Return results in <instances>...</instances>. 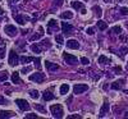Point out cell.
<instances>
[{"mask_svg":"<svg viewBox=\"0 0 128 119\" xmlns=\"http://www.w3.org/2000/svg\"><path fill=\"white\" fill-rule=\"evenodd\" d=\"M98 62H99L100 64H102V66H104V64H108L110 60H109L108 58H106L105 55H100V56H99V59H98Z\"/></svg>","mask_w":128,"mask_h":119,"instance_id":"cell-24","label":"cell"},{"mask_svg":"<svg viewBox=\"0 0 128 119\" xmlns=\"http://www.w3.org/2000/svg\"><path fill=\"white\" fill-rule=\"evenodd\" d=\"M35 60H36V58H34V56H20L19 58V63H22V64H27L30 62H35Z\"/></svg>","mask_w":128,"mask_h":119,"instance_id":"cell-16","label":"cell"},{"mask_svg":"<svg viewBox=\"0 0 128 119\" xmlns=\"http://www.w3.org/2000/svg\"><path fill=\"white\" fill-rule=\"evenodd\" d=\"M62 31L64 35H70L73 31V27L70 24H68L67 22H62Z\"/></svg>","mask_w":128,"mask_h":119,"instance_id":"cell-11","label":"cell"},{"mask_svg":"<svg viewBox=\"0 0 128 119\" xmlns=\"http://www.w3.org/2000/svg\"><path fill=\"white\" fill-rule=\"evenodd\" d=\"M126 115H127V116H128V113H127V114H126Z\"/></svg>","mask_w":128,"mask_h":119,"instance_id":"cell-50","label":"cell"},{"mask_svg":"<svg viewBox=\"0 0 128 119\" xmlns=\"http://www.w3.org/2000/svg\"><path fill=\"white\" fill-rule=\"evenodd\" d=\"M63 59L66 60V63H68L69 66H73V64H77V62H78L77 56L72 55V54H68V52H64V54H63Z\"/></svg>","mask_w":128,"mask_h":119,"instance_id":"cell-3","label":"cell"},{"mask_svg":"<svg viewBox=\"0 0 128 119\" xmlns=\"http://www.w3.org/2000/svg\"><path fill=\"white\" fill-rule=\"evenodd\" d=\"M88 90V86L87 84H84V83H77V84H74L73 86V91L74 94H83L84 91H87Z\"/></svg>","mask_w":128,"mask_h":119,"instance_id":"cell-6","label":"cell"},{"mask_svg":"<svg viewBox=\"0 0 128 119\" xmlns=\"http://www.w3.org/2000/svg\"><path fill=\"white\" fill-rule=\"evenodd\" d=\"M120 14H122V16H127V14H128V8L123 6V8L120 9Z\"/></svg>","mask_w":128,"mask_h":119,"instance_id":"cell-35","label":"cell"},{"mask_svg":"<svg viewBox=\"0 0 128 119\" xmlns=\"http://www.w3.org/2000/svg\"><path fill=\"white\" fill-rule=\"evenodd\" d=\"M3 67V63H0V68H2Z\"/></svg>","mask_w":128,"mask_h":119,"instance_id":"cell-47","label":"cell"},{"mask_svg":"<svg viewBox=\"0 0 128 119\" xmlns=\"http://www.w3.org/2000/svg\"><path fill=\"white\" fill-rule=\"evenodd\" d=\"M16 104L18 105V108L20 110H23V112H26V110H30V104L26 101V100H23V99H17L16 100Z\"/></svg>","mask_w":128,"mask_h":119,"instance_id":"cell-7","label":"cell"},{"mask_svg":"<svg viewBox=\"0 0 128 119\" xmlns=\"http://www.w3.org/2000/svg\"><path fill=\"white\" fill-rule=\"evenodd\" d=\"M31 50L34 51V52H36V54H40V52H41L40 46H38V45H36V44H32V45H31Z\"/></svg>","mask_w":128,"mask_h":119,"instance_id":"cell-27","label":"cell"},{"mask_svg":"<svg viewBox=\"0 0 128 119\" xmlns=\"http://www.w3.org/2000/svg\"><path fill=\"white\" fill-rule=\"evenodd\" d=\"M16 114L13 112H5V110H0V118H12Z\"/></svg>","mask_w":128,"mask_h":119,"instance_id":"cell-17","label":"cell"},{"mask_svg":"<svg viewBox=\"0 0 128 119\" xmlns=\"http://www.w3.org/2000/svg\"><path fill=\"white\" fill-rule=\"evenodd\" d=\"M60 18L62 19H72L73 18V13L72 12H63L60 14Z\"/></svg>","mask_w":128,"mask_h":119,"instance_id":"cell-22","label":"cell"},{"mask_svg":"<svg viewBox=\"0 0 128 119\" xmlns=\"http://www.w3.org/2000/svg\"><path fill=\"white\" fill-rule=\"evenodd\" d=\"M86 32H87V35H90V36H92V35L95 34V31H94V28H92V27L87 28V31H86Z\"/></svg>","mask_w":128,"mask_h":119,"instance_id":"cell-39","label":"cell"},{"mask_svg":"<svg viewBox=\"0 0 128 119\" xmlns=\"http://www.w3.org/2000/svg\"><path fill=\"white\" fill-rule=\"evenodd\" d=\"M113 32H114V34H116V35H120L122 34V27L120 26H114L113 27Z\"/></svg>","mask_w":128,"mask_h":119,"instance_id":"cell-29","label":"cell"},{"mask_svg":"<svg viewBox=\"0 0 128 119\" xmlns=\"http://www.w3.org/2000/svg\"><path fill=\"white\" fill-rule=\"evenodd\" d=\"M50 112H51V114H52V116L54 118H63V114H64V112H63V106L60 105V104H55V105H51L50 106Z\"/></svg>","mask_w":128,"mask_h":119,"instance_id":"cell-1","label":"cell"},{"mask_svg":"<svg viewBox=\"0 0 128 119\" xmlns=\"http://www.w3.org/2000/svg\"><path fill=\"white\" fill-rule=\"evenodd\" d=\"M67 48H69V49H80V44H78V41L77 40H74V38H70V40H68L67 41Z\"/></svg>","mask_w":128,"mask_h":119,"instance_id":"cell-14","label":"cell"},{"mask_svg":"<svg viewBox=\"0 0 128 119\" xmlns=\"http://www.w3.org/2000/svg\"><path fill=\"white\" fill-rule=\"evenodd\" d=\"M70 5H72V8H73V9H76V10H78V9H81V10H82V9L84 8V6H83V4H82L81 2H72V4H70Z\"/></svg>","mask_w":128,"mask_h":119,"instance_id":"cell-21","label":"cell"},{"mask_svg":"<svg viewBox=\"0 0 128 119\" xmlns=\"http://www.w3.org/2000/svg\"><path fill=\"white\" fill-rule=\"evenodd\" d=\"M4 104L6 105L8 104V100H5V97H3L2 95H0V105H4Z\"/></svg>","mask_w":128,"mask_h":119,"instance_id":"cell-37","label":"cell"},{"mask_svg":"<svg viewBox=\"0 0 128 119\" xmlns=\"http://www.w3.org/2000/svg\"><path fill=\"white\" fill-rule=\"evenodd\" d=\"M55 41L58 42L59 45L64 44V38H63V36H62V35H55Z\"/></svg>","mask_w":128,"mask_h":119,"instance_id":"cell-28","label":"cell"},{"mask_svg":"<svg viewBox=\"0 0 128 119\" xmlns=\"http://www.w3.org/2000/svg\"><path fill=\"white\" fill-rule=\"evenodd\" d=\"M45 80V74L44 73H34V74H31L30 76V81H34L36 83H42Z\"/></svg>","mask_w":128,"mask_h":119,"instance_id":"cell-5","label":"cell"},{"mask_svg":"<svg viewBox=\"0 0 128 119\" xmlns=\"http://www.w3.org/2000/svg\"><path fill=\"white\" fill-rule=\"evenodd\" d=\"M31 69H32L31 67H24V68L22 69V73H24V74H26V73H28V72H31Z\"/></svg>","mask_w":128,"mask_h":119,"instance_id":"cell-40","label":"cell"},{"mask_svg":"<svg viewBox=\"0 0 128 119\" xmlns=\"http://www.w3.org/2000/svg\"><path fill=\"white\" fill-rule=\"evenodd\" d=\"M127 52H128V46H123V48H120V55H122V56L126 55Z\"/></svg>","mask_w":128,"mask_h":119,"instance_id":"cell-33","label":"cell"},{"mask_svg":"<svg viewBox=\"0 0 128 119\" xmlns=\"http://www.w3.org/2000/svg\"><path fill=\"white\" fill-rule=\"evenodd\" d=\"M98 27H99V30L105 31L106 28H108V23L104 22V20H98Z\"/></svg>","mask_w":128,"mask_h":119,"instance_id":"cell-23","label":"cell"},{"mask_svg":"<svg viewBox=\"0 0 128 119\" xmlns=\"http://www.w3.org/2000/svg\"><path fill=\"white\" fill-rule=\"evenodd\" d=\"M42 45H44L45 48H50V46H51V44H50L49 40H44V41H42Z\"/></svg>","mask_w":128,"mask_h":119,"instance_id":"cell-38","label":"cell"},{"mask_svg":"<svg viewBox=\"0 0 128 119\" xmlns=\"http://www.w3.org/2000/svg\"><path fill=\"white\" fill-rule=\"evenodd\" d=\"M68 119H81V115H77V114H74V115H69Z\"/></svg>","mask_w":128,"mask_h":119,"instance_id":"cell-41","label":"cell"},{"mask_svg":"<svg viewBox=\"0 0 128 119\" xmlns=\"http://www.w3.org/2000/svg\"><path fill=\"white\" fill-rule=\"evenodd\" d=\"M30 96L32 97V99H38V96H40V92L37 91V90H31L30 91Z\"/></svg>","mask_w":128,"mask_h":119,"instance_id":"cell-25","label":"cell"},{"mask_svg":"<svg viewBox=\"0 0 128 119\" xmlns=\"http://www.w3.org/2000/svg\"><path fill=\"white\" fill-rule=\"evenodd\" d=\"M63 2H64V0H55V5L56 6H62L63 5Z\"/></svg>","mask_w":128,"mask_h":119,"instance_id":"cell-42","label":"cell"},{"mask_svg":"<svg viewBox=\"0 0 128 119\" xmlns=\"http://www.w3.org/2000/svg\"><path fill=\"white\" fill-rule=\"evenodd\" d=\"M8 80V72L6 70H3V72H0V82H4Z\"/></svg>","mask_w":128,"mask_h":119,"instance_id":"cell-26","label":"cell"},{"mask_svg":"<svg viewBox=\"0 0 128 119\" xmlns=\"http://www.w3.org/2000/svg\"><path fill=\"white\" fill-rule=\"evenodd\" d=\"M52 30H58V23L55 19H50L48 22V34H52Z\"/></svg>","mask_w":128,"mask_h":119,"instance_id":"cell-10","label":"cell"},{"mask_svg":"<svg viewBox=\"0 0 128 119\" xmlns=\"http://www.w3.org/2000/svg\"><path fill=\"white\" fill-rule=\"evenodd\" d=\"M4 58H5V49L0 48V59H4Z\"/></svg>","mask_w":128,"mask_h":119,"instance_id":"cell-34","label":"cell"},{"mask_svg":"<svg viewBox=\"0 0 128 119\" xmlns=\"http://www.w3.org/2000/svg\"><path fill=\"white\" fill-rule=\"evenodd\" d=\"M120 70H122V68H120L119 66H116V67H114V72H118V73H119Z\"/></svg>","mask_w":128,"mask_h":119,"instance_id":"cell-43","label":"cell"},{"mask_svg":"<svg viewBox=\"0 0 128 119\" xmlns=\"http://www.w3.org/2000/svg\"><path fill=\"white\" fill-rule=\"evenodd\" d=\"M92 9L95 10V13H96V14H98V17H101V14H102V12H101V8H100V6H94Z\"/></svg>","mask_w":128,"mask_h":119,"instance_id":"cell-31","label":"cell"},{"mask_svg":"<svg viewBox=\"0 0 128 119\" xmlns=\"http://www.w3.org/2000/svg\"><path fill=\"white\" fill-rule=\"evenodd\" d=\"M35 108H36V110H38L40 113H45V112H46V109H45V108L42 106L41 104H36V105H35Z\"/></svg>","mask_w":128,"mask_h":119,"instance_id":"cell-30","label":"cell"},{"mask_svg":"<svg viewBox=\"0 0 128 119\" xmlns=\"http://www.w3.org/2000/svg\"><path fill=\"white\" fill-rule=\"evenodd\" d=\"M42 36H44V28H42V27H40V34H35L34 36L31 37V41H35V40H38V38H41Z\"/></svg>","mask_w":128,"mask_h":119,"instance_id":"cell-19","label":"cell"},{"mask_svg":"<svg viewBox=\"0 0 128 119\" xmlns=\"http://www.w3.org/2000/svg\"><path fill=\"white\" fill-rule=\"evenodd\" d=\"M4 32H5L9 37H14V36H17V34H18V30H17L16 26H13V24H8V26H5Z\"/></svg>","mask_w":128,"mask_h":119,"instance_id":"cell-4","label":"cell"},{"mask_svg":"<svg viewBox=\"0 0 128 119\" xmlns=\"http://www.w3.org/2000/svg\"><path fill=\"white\" fill-rule=\"evenodd\" d=\"M26 119H36V118H38L37 116V114H34V113H30V114H26V116H24Z\"/></svg>","mask_w":128,"mask_h":119,"instance_id":"cell-32","label":"cell"},{"mask_svg":"<svg viewBox=\"0 0 128 119\" xmlns=\"http://www.w3.org/2000/svg\"><path fill=\"white\" fill-rule=\"evenodd\" d=\"M124 84H126V80L120 78V80L114 81V82L112 83V88H113V90H122Z\"/></svg>","mask_w":128,"mask_h":119,"instance_id":"cell-9","label":"cell"},{"mask_svg":"<svg viewBox=\"0 0 128 119\" xmlns=\"http://www.w3.org/2000/svg\"><path fill=\"white\" fill-rule=\"evenodd\" d=\"M18 2V0H9V4L10 5H12V4H14V3H17Z\"/></svg>","mask_w":128,"mask_h":119,"instance_id":"cell-44","label":"cell"},{"mask_svg":"<svg viewBox=\"0 0 128 119\" xmlns=\"http://www.w3.org/2000/svg\"><path fill=\"white\" fill-rule=\"evenodd\" d=\"M12 82L13 83H20V82H22L20 78H19V72H14L12 74Z\"/></svg>","mask_w":128,"mask_h":119,"instance_id":"cell-20","label":"cell"},{"mask_svg":"<svg viewBox=\"0 0 128 119\" xmlns=\"http://www.w3.org/2000/svg\"><path fill=\"white\" fill-rule=\"evenodd\" d=\"M109 109H110V105H109V102H108V101H105V102L102 104V106H101V109H100L99 116H100V118H102L106 113L109 112Z\"/></svg>","mask_w":128,"mask_h":119,"instance_id":"cell-13","label":"cell"},{"mask_svg":"<svg viewBox=\"0 0 128 119\" xmlns=\"http://www.w3.org/2000/svg\"><path fill=\"white\" fill-rule=\"evenodd\" d=\"M3 13H4V10H3L2 6H0V16H3Z\"/></svg>","mask_w":128,"mask_h":119,"instance_id":"cell-45","label":"cell"},{"mask_svg":"<svg viewBox=\"0 0 128 119\" xmlns=\"http://www.w3.org/2000/svg\"><path fill=\"white\" fill-rule=\"evenodd\" d=\"M45 67L49 72H56L59 69V66L56 63H51V62H45Z\"/></svg>","mask_w":128,"mask_h":119,"instance_id":"cell-12","label":"cell"},{"mask_svg":"<svg viewBox=\"0 0 128 119\" xmlns=\"http://www.w3.org/2000/svg\"><path fill=\"white\" fill-rule=\"evenodd\" d=\"M81 63L83 64V66H87V64L90 63V60H88L87 58H84V56H83V58H81Z\"/></svg>","mask_w":128,"mask_h":119,"instance_id":"cell-36","label":"cell"},{"mask_svg":"<svg viewBox=\"0 0 128 119\" xmlns=\"http://www.w3.org/2000/svg\"><path fill=\"white\" fill-rule=\"evenodd\" d=\"M42 99H44L45 101H50V100H54L55 96H54V94H51L50 91H45L44 95H42Z\"/></svg>","mask_w":128,"mask_h":119,"instance_id":"cell-15","label":"cell"},{"mask_svg":"<svg viewBox=\"0 0 128 119\" xmlns=\"http://www.w3.org/2000/svg\"><path fill=\"white\" fill-rule=\"evenodd\" d=\"M13 18L16 19V22L18 23V24H20V26H23L24 23H26V20H28L30 18L28 17H26V16H20V14H13Z\"/></svg>","mask_w":128,"mask_h":119,"instance_id":"cell-8","label":"cell"},{"mask_svg":"<svg viewBox=\"0 0 128 119\" xmlns=\"http://www.w3.org/2000/svg\"><path fill=\"white\" fill-rule=\"evenodd\" d=\"M69 91V84L68 83H63L60 86V95H67Z\"/></svg>","mask_w":128,"mask_h":119,"instance_id":"cell-18","label":"cell"},{"mask_svg":"<svg viewBox=\"0 0 128 119\" xmlns=\"http://www.w3.org/2000/svg\"><path fill=\"white\" fill-rule=\"evenodd\" d=\"M104 2H105V3H110V2H112V0H104Z\"/></svg>","mask_w":128,"mask_h":119,"instance_id":"cell-46","label":"cell"},{"mask_svg":"<svg viewBox=\"0 0 128 119\" xmlns=\"http://www.w3.org/2000/svg\"><path fill=\"white\" fill-rule=\"evenodd\" d=\"M126 69H127V70H128V63H127V67H126Z\"/></svg>","mask_w":128,"mask_h":119,"instance_id":"cell-48","label":"cell"},{"mask_svg":"<svg viewBox=\"0 0 128 119\" xmlns=\"http://www.w3.org/2000/svg\"><path fill=\"white\" fill-rule=\"evenodd\" d=\"M126 26H127V27H128V22H127V23H126Z\"/></svg>","mask_w":128,"mask_h":119,"instance_id":"cell-49","label":"cell"},{"mask_svg":"<svg viewBox=\"0 0 128 119\" xmlns=\"http://www.w3.org/2000/svg\"><path fill=\"white\" fill-rule=\"evenodd\" d=\"M17 64H19V56L18 54L16 52V50H10L9 52V66H17Z\"/></svg>","mask_w":128,"mask_h":119,"instance_id":"cell-2","label":"cell"}]
</instances>
